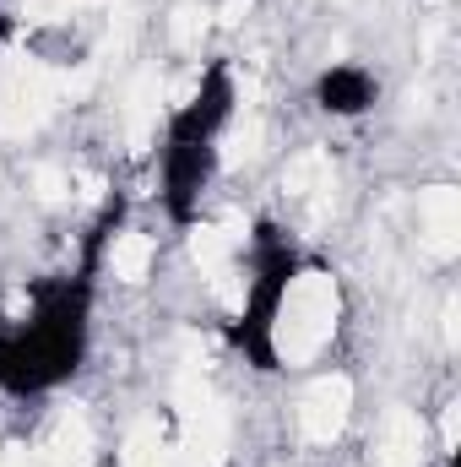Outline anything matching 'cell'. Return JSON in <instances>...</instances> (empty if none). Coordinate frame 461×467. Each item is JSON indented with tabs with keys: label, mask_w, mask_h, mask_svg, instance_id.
I'll list each match as a JSON object with an SVG mask.
<instances>
[{
	"label": "cell",
	"mask_w": 461,
	"mask_h": 467,
	"mask_svg": "<svg viewBox=\"0 0 461 467\" xmlns=\"http://www.w3.org/2000/svg\"><path fill=\"white\" fill-rule=\"evenodd\" d=\"M310 104L332 119H358L380 104V77H374L369 66H358V60H337V66H326V71L315 77Z\"/></svg>",
	"instance_id": "obj_1"
}]
</instances>
